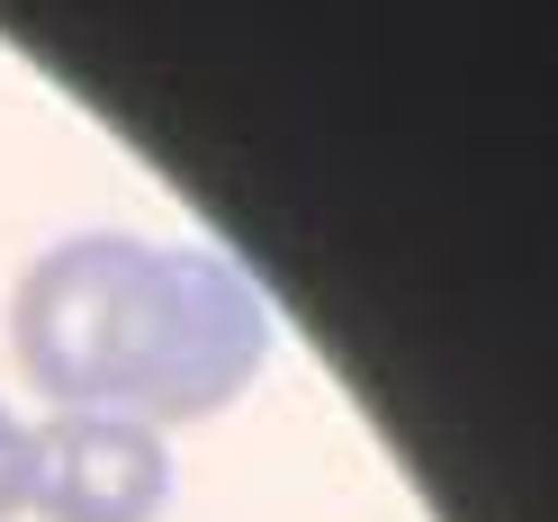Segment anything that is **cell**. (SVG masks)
<instances>
[{"instance_id": "1", "label": "cell", "mask_w": 558, "mask_h": 522, "mask_svg": "<svg viewBox=\"0 0 558 522\" xmlns=\"http://www.w3.org/2000/svg\"><path fill=\"white\" fill-rule=\"evenodd\" d=\"M10 342L54 405H109L162 433L243 397L270 352V316L226 253L73 234L27 262Z\"/></svg>"}, {"instance_id": "2", "label": "cell", "mask_w": 558, "mask_h": 522, "mask_svg": "<svg viewBox=\"0 0 558 522\" xmlns=\"http://www.w3.org/2000/svg\"><path fill=\"white\" fill-rule=\"evenodd\" d=\"M171 496V450L154 424L109 405H63L27 433V513L46 522H154Z\"/></svg>"}, {"instance_id": "3", "label": "cell", "mask_w": 558, "mask_h": 522, "mask_svg": "<svg viewBox=\"0 0 558 522\" xmlns=\"http://www.w3.org/2000/svg\"><path fill=\"white\" fill-rule=\"evenodd\" d=\"M27 513V424L0 405V522Z\"/></svg>"}]
</instances>
